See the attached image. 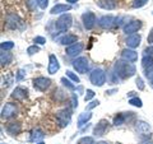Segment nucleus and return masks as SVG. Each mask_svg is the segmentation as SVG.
Segmentation results:
<instances>
[{"instance_id":"obj_30","label":"nucleus","mask_w":153,"mask_h":144,"mask_svg":"<svg viewBox=\"0 0 153 144\" xmlns=\"http://www.w3.org/2000/svg\"><path fill=\"white\" fill-rule=\"evenodd\" d=\"M144 75H146V78H148V79H153V65L146 69Z\"/></svg>"},{"instance_id":"obj_42","label":"nucleus","mask_w":153,"mask_h":144,"mask_svg":"<svg viewBox=\"0 0 153 144\" xmlns=\"http://www.w3.org/2000/svg\"><path fill=\"white\" fill-rule=\"evenodd\" d=\"M66 1H68V3H70V4H74V3H76V1H78V0H66Z\"/></svg>"},{"instance_id":"obj_46","label":"nucleus","mask_w":153,"mask_h":144,"mask_svg":"<svg viewBox=\"0 0 153 144\" xmlns=\"http://www.w3.org/2000/svg\"><path fill=\"white\" fill-rule=\"evenodd\" d=\"M151 85H152V88H153V80H152V83H151Z\"/></svg>"},{"instance_id":"obj_11","label":"nucleus","mask_w":153,"mask_h":144,"mask_svg":"<svg viewBox=\"0 0 153 144\" xmlns=\"http://www.w3.org/2000/svg\"><path fill=\"white\" fill-rule=\"evenodd\" d=\"M137 130L140 135H149L151 134V126L144 121H138L137 122Z\"/></svg>"},{"instance_id":"obj_15","label":"nucleus","mask_w":153,"mask_h":144,"mask_svg":"<svg viewBox=\"0 0 153 144\" xmlns=\"http://www.w3.org/2000/svg\"><path fill=\"white\" fill-rule=\"evenodd\" d=\"M60 65L59 61H57L55 55H50V64H49V73L50 74H55L57 70H59Z\"/></svg>"},{"instance_id":"obj_4","label":"nucleus","mask_w":153,"mask_h":144,"mask_svg":"<svg viewBox=\"0 0 153 144\" xmlns=\"http://www.w3.org/2000/svg\"><path fill=\"white\" fill-rule=\"evenodd\" d=\"M71 16L70 14H64L56 21V28L59 31H66L71 26Z\"/></svg>"},{"instance_id":"obj_37","label":"nucleus","mask_w":153,"mask_h":144,"mask_svg":"<svg viewBox=\"0 0 153 144\" xmlns=\"http://www.w3.org/2000/svg\"><path fill=\"white\" fill-rule=\"evenodd\" d=\"M35 42H36V44H40V45H44L45 42H46V40H45L44 37L38 36V37H36V38H35Z\"/></svg>"},{"instance_id":"obj_5","label":"nucleus","mask_w":153,"mask_h":144,"mask_svg":"<svg viewBox=\"0 0 153 144\" xmlns=\"http://www.w3.org/2000/svg\"><path fill=\"white\" fill-rule=\"evenodd\" d=\"M18 112V108L14 103H7L5 106L3 107V111H1V116L5 117V119H10L13 116H16Z\"/></svg>"},{"instance_id":"obj_45","label":"nucleus","mask_w":153,"mask_h":144,"mask_svg":"<svg viewBox=\"0 0 153 144\" xmlns=\"http://www.w3.org/2000/svg\"><path fill=\"white\" fill-rule=\"evenodd\" d=\"M143 144H153V143H143Z\"/></svg>"},{"instance_id":"obj_31","label":"nucleus","mask_w":153,"mask_h":144,"mask_svg":"<svg viewBox=\"0 0 153 144\" xmlns=\"http://www.w3.org/2000/svg\"><path fill=\"white\" fill-rule=\"evenodd\" d=\"M40 51V47L38 46H30L28 47V50H27V52H28V55H33V54H36V52H38Z\"/></svg>"},{"instance_id":"obj_3","label":"nucleus","mask_w":153,"mask_h":144,"mask_svg":"<svg viewBox=\"0 0 153 144\" xmlns=\"http://www.w3.org/2000/svg\"><path fill=\"white\" fill-rule=\"evenodd\" d=\"M73 66L74 69L80 74H85L89 69V63L87 60V57H78L73 61Z\"/></svg>"},{"instance_id":"obj_2","label":"nucleus","mask_w":153,"mask_h":144,"mask_svg":"<svg viewBox=\"0 0 153 144\" xmlns=\"http://www.w3.org/2000/svg\"><path fill=\"white\" fill-rule=\"evenodd\" d=\"M89 79L93 85L101 87V85L105 84V82H106V74H105V71L102 69H94L92 73H91Z\"/></svg>"},{"instance_id":"obj_17","label":"nucleus","mask_w":153,"mask_h":144,"mask_svg":"<svg viewBox=\"0 0 153 144\" xmlns=\"http://www.w3.org/2000/svg\"><path fill=\"white\" fill-rule=\"evenodd\" d=\"M7 24L12 28H17L19 24H22V21L16 16V14H10V16L7 17Z\"/></svg>"},{"instance_id":"obj_35","label":"nucleus","mask_w":153,"mask_h":144,"mask_svg":"<svg viewBox=\"0 0 153 144\" xmlns=\"http://www.w3.org/2000/svg\"><path fill=\"white\" fill-rule=\"evenodd\" d=\"M37 4L41 9H45L47 7V4H49V0H37Z\"/></svg>"},{"instance_id":"obj_22","label":"nucleus","mask_w":153,"mask_h":144,"mask_svg":"<svg viewBox=\"0 0 153 144\" xmlns=\"http://www.w3.org/2000/svg\"><path fill=\"white\" fill-rule=\"evenodd\" d=\"M21 129H22L21 122H10L8 125L7 130H8L9 134H18L19 131H21Z\"/></svg>"},{"instance_id":"obj_32","label":"nucleus","mask_w":153,"mask_h":144,"mask_svg":"<svg viewBox=\"0 0 153 144\" xmlns=\"http://www.w3.org/2000/svg\"><path fill=\"white\" fill-rule=\"evenodd\" d=\"M61 83H63L65 87H68L69 89H75V85L74 84H71L70 82L68 80V79H65V78H61Z\"/></svg>"},{"instance_id":"obj_38","label":"nucleus","mask_w":153,"mask_h":144,"mask_svg":"<svg viewBox=\"0 0 153 144\" xmlns=\"http://www.w3.org/2000/svg\"><path fill=\"white\" fill-rule=\"evenodd\" d=\"M137 85H138V88L139 89H144V84H143V80L140 78L137 79Z\"/></svg>"},{"instance_id":"obj_34","label":"nucleus","mask_w":153,"mask_h":144,"mask_svg":"<svg viewBox=\"0 0 153 144\" xmlns=\"http://www.w3.org/2000/svg\"><path fill=\"white\" fill-rule=\"evenodd\" d=\"M66 75H68L70 79H73V80L75 82V83H79V78H78V76H76L75 74H73V71L68 70V71H66Z\"/></svg>"},{"instance_id":"obj_25","label":"nucleus","mask_w":153,"mask_h":144,"mask_svg":"<svg viewBox=\"0 0 153 144\" xmlns=\"http://www.w3.org/2000/svg\"><path fill=\"white\" fill-rule=\"evenodd\" d=\"M91 117H92V114H89V112L82 114V115L79 116V126H83V125H84L83 122H87Z\"/></svg>"},{"instance_id":"obj_19","label":"nucleus","mask_w":153,"mask_h":144,"mask_svg":"<svg viewBox=\"0 0 153 144\" xmlns=\"http://www.w3.org/2000/svg\"><path fill=\"white\" fill-rule=\"evenodd\" d=\"M13 98H16V99H25L27 97V89H23L21 87H18L13 91Z\"/></svg>"},{"instance_id":"obj_28","label":"nucleus","mask_w":153,"mask_h":144,"mask_svg":"<svg viewBox=\"0 0 153 144\" xmlns=\"http://www.w3.org/2000/svg\"><path fill=\"white\" fill-rule=\"evenodd\" d=\"M13 47H14V44H13L12 41H7V42H3V44H1V50H3V51H4V50L8 51V50L13 49Z\"/></svg>"},{"instance_id":"obj_10","label":"nucleus","mask_w":153,"mask_h":144,"mask_svg":"<svg viewBox=\"0 0 153 144\" xmlns=\"http://www.w3.org/2000/svg\"><path fill=\"white\" fill-rule=\"evenodd\" d=\"M139 44H140V36L137 35V33H134V35L129 36L126 38V45L130 49H135V47L139 46Z\"/></svg>"},{"instance_id":"obj_26","label":"nucleus","mask_w":153,"mask_h":144,"mask_svg":"<svg viewBox=\"0 0 153 144\" xmlns=\"http://www.w3.org/2000/svg\"><path fill=\"white\" fill-rule=\"evenodd\" d=\"M44 138V133H42L41 130H33L32 133V140H38V139H42Z\"/></svg>"},{"instance_id":"obj_39","label":"nucleus","mask_w":153,"mask_h":144,"mask_svg":"<svg viewBox=\"0 0 153 144\" xmlns=\"http://www.w3.org/2000/svg\"><path fill=\"white\" fill-rule=\"evenodd\" d=\"M144 52H146V55H148V56H152V55H153V46H151V47H147Z\"/></svg>"},{"instance_id":"obj_12","label":"nucleus","mask_w":153,"mask_h":144,"mask_svg":"<svg viewBox=\"0 0 153 144\" xmlns=\"http://www.w3.org/2000/svg\"><path fill=\"white\" fill-rule=\"evenodd\" d=\"M114 21H115L114 17H111V16H103V17L100 18L98 24L101 26L102 28H110V27L114 26Z\"/></svg>"},{"instance_id":"obj_36","label":"nucleus","mask_w":153,"mask_h":144,"mask_svg":"<svg viewBox=\"0 0 153 144\" xmlns=\"http://www.w3.org/2000/svg\"><path fill=\"white\" fill-rule=\"evenodd\" d=\"M93 97H94V92H93V91L87 89V94H85L84 99H85V101H89V99H92Z\"/></svg>"},{"instance_id":"obj_16","label":"nucleus","mask_w":153,"mask_h":144,"mask_svg":"<svg viewBox=\"0 0 153 144\" xmlns=\"http://www.w3.org/2000/svg\"><path fill=\"white\" fill-rule=\"evenodd\" d=\"M57 120H59L60 124L63 126L68 125V122L70 121V112L66 111V110H64V111H60L59 114H57Z\"/></svg>"},{"instance_id":"obj_33","label":"nucleus","mask_w":153,"mask_h":144,"mask_svg":"<svg viewBox=\"0 0 153 144\" xmlns=\"http://www.w3.org/2000/svg\"><path fill=\"white\" fill-rule=\"evenodd\" d=\"M133 106H137V107H142V101L140 98H130V101H129Z\"/></svg>"},{"instance_id":"obj_43","label":"nucleus","mask_w":153,"mask_h":144,"mask_svg":"<svg viewBox=\"0 0 153 144\" xmlns=\"http://www.w3.org/2000/svg\"><path fill=\"white\" fill-rule=\"evenodd\" d=\"M97 144H107V143H105V142H100V143H97Z\"/></svg>"},{"instance_id":"obj_7","label":"nucleus","mask_w":153,"mask_h":144,"mask_svg":"<svg viewBox=\"0 0 153 144\" xmlns=\"http://www.w3.org/2000/svg\"><path fill=\"white\" fill-rule=\"evenodd\" d=\"M142 27V22L140 21H134V22H130L124 27V32L126 35H134L135 32H138V30Z\"/></svg>"},{"instance_id":"obj_24","label":"nucleus","mask_w":153,"mask_h":144,"mask_svg":"<svg viewBox=\"0 0 153 144\" xmlns=\"http://www.w3.org/2000/svg\"><path fill=\"white\" fill-rule=\"evenodd\" d=\"M142 65H143V68L144 69L152 66L153 65V56H144L143 57V60H142Z\"/></svg>"},{"instance_id":"obj_23","label":"nucleus","mask_w":153,"mask_h":144,"mask_svg":"<svg viewBox=\"0 0 153 144\" xmlns=\"http://www.w3.org/2000/svg\"><path fill=\"white\" fill-rule=\"evenodd\" d=\"M13 59V55L10 54V52H1V55H0V60H1V65H5V64H9Z\"/></svg>"},{"instance_id":"obj_21","label":"nucleus","mask_w":153,"mask_h":144,"mask_svg":"<svg viewBox=\"0 0 153 144\" xmlns=\"http://www.w3.org/2000/svg\"><path fill=\"white\" fill-rule=\"evenodd\" d=\"M98 5L101 8H103V9H108V10H111V9L116 8V1H115V0H100Z\"/></svg>"},{"instance_id":"obj_6","label":"nucleus","mask_w":153,"mask_h":144,"mask_svg":"<svg viewBox=\"0 0 153 144\" xmlns=\"http://www.w3.org/2000/svg\"><path fill=\"white\" fill-rule=\"evenodd\" d=\"M82 21H83V24L87 30H92V28L94 27V24H96V16L93 13L87 12L82 16Z\"/></svg>"},{"instance_id":"obj_20","label":"nucleus","mask_w":153,"mask_h":144,"mask_svg":"<svg viewBox=\"0 0 153 144\" xmlns=\"http://www.w3.org/2000/svg\"><path fill=\"white\" fill-rule=\"evenodd\" d=\"M76 41H78V38H76V36L74 35H66L64 37L60 38V44L61 45H71V44H76Z\"/></svg>"},{"instance_id":"obj_14","label":"nucleus","mask_w":153,"mask_h":144,"mask_svg":"<svg viewBox=\"0 0 153 144\" xmlns=\"http://www.w3.org/2000/svg\"><path fill=\"white\" fill-rule=\"evenodd\" d=\"M107 129H108V122L106 120H101L97 124V126L94 128V135H103Z\"/></svg>"},{"instance_id":"obj_29","label":"nucleus","mask_w":153,"mask_h":144,"mask_svg":"<svg viewBox=\"0 0 153 144\" xmlns=\"http://www.w3.org/2000/svg\"><path fill=\"white\" fill-rule=\"evenodd\" d=\"M78 144H94L93 143V138H91V137H84L82 138L78 142Z\"/></svg>"},{"instance_id":"obj_41","label":"nucleus","mask_w":153,"mask_h":144,"mask_svg":"<svg viewBox=\"0 0 153 144\" xmlns=\"http://www.w3.org/2000/svg\"><path fill=\"white\" fill-rule=\"evenodd\" d=\"M98 101H93V102H91L89 105H88V106H87V108L88 110H91V108H93V107H96V106H98Z\"/></svg>"},{"instance_id":"obj_1","label":"nucleus","mask_w":153,"mask_h":144,"mask_svg":"<svg viewBox=\"0 0 153 144\" xmlns=\"http://www.w3.org/2000/svg\"><path fill=\"white\" fill-rule=\"evenodd\" d=\"M115 70H116V75H119L121 79L130 78L131 75L135 73V66L131 63H125V61H117L115 65Z\"/></svg>"},{"instance_id":"obj_44","label":"nucleus","mask_w":153,"mask_h":144,"mask_svg":"<svg viewBox=\"0 0 153 144\" xmlns=\"http://www.w3.org/2000/svg\"><path fill=\"white\" fill-rule=\"evenodd\" d=\"M37 144H45L44 142H40V143H37Z\"/></svg>"},{"instance_id":"obj_13","label":"nucleus","mask_w":153,"mask_h":144,"mask_svg":"<svg viewBox=\"0 0 153 144\" xmlns=\"http://www.w3.org/2000/svg\"><path fill=\"white\" fill-rule=\"evenodd\" d=\"M82 50H83L82 44H74V45H71L66 49V54H68L69 56H76L82 52Z\"/></svg>"},{"instance_id":"obj_18","label":"nucleus","mask_w":153,"mask_h":144,"mask_svg":"<svg viewBox=\"0 0 153 144\" xmlns=\"http://www.w3.org/2000/svg\"><path fill=\"white\" fill-rule=\"evenodd\" d=\"M70 9H71V7L68 5V4H56V5L51 9V14H60V13L68 12Z\"/></svg>"},{"instance_id":"obj_40","label":"nucleus","mask_w":153,"mask_h":144,"mask_svg":"<svg viewBox=\"0 0 153 144\" xmlns=\"http://www.w3.org/2000/svg\"><path fill=\"white\" fill-rule=\"evenodd\" d=\"M147 40H148V42H149L151 45H153V28L151 30V32H149V35H148V38H147Z\"/></svg>"},{"instance_id":"obj_27","label":"nucleus","mask_w":153,"mask_h":144,"mask_svg":"<svg viewBox=\"0 0 153 144\" xmlns=\"http://www.w3.org/2000/svg\"><path fill=\"white\" fill-rule=\"evenodd\" d=\"M148 3V0H134L133 1V8H142Z\"/></svg>"},{"instance_id":"obj_9","label":"nucleus","mask_w":153,"mask_h":144,"mask_svg":"<svg viewBox=\"0 0 153 144\" xmlns=\"http://www.w3.org/2000/svg\"><path fill=\"white\" fill-rule=\"evenodd\" d=\"M121 56L124 60H128V63H134V61L138 60V54L134 50L130 49H125L121 52Z\"/></svg>"},{"instance_id":"obj_8","label":"nucleus","mask_w":153,"mask_h":144,"mask_svg":"<svg viewBox=\"0 0 153 144\" xmlns=\"http://www.w3.org/2000/svg\"><path fill=\"white\" fill-rule=\"evenodd\" d=\"M50 83H51L50 79L44 78V76H40V78H36L35 80H33V85H35L37 89H40V91H45L46 88H49Z\"/></svg>"}]
</instances>
